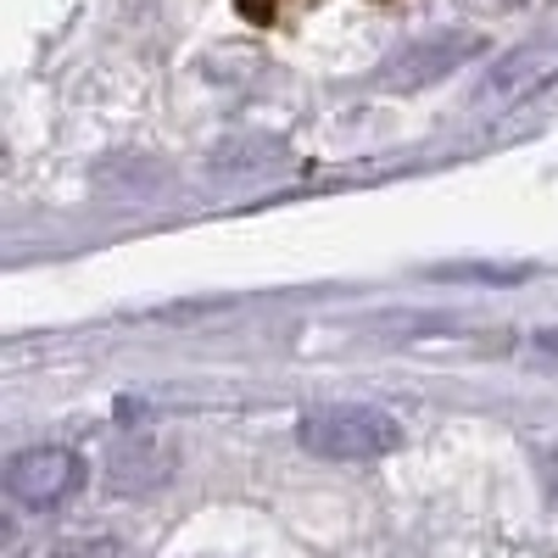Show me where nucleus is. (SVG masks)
I'll return each mask as SVG.
<instances>
[{"label": "nucleus", "mask_w": 558, "mask_h": 558, "mask_svg": "<svg viewBox=\"0 0 558 558\" xmlns=\"http://www.w3.org/2000/svg\"><path fill=\"white\" fill-rule=\"evenodd\" d=\"M235 7H241L246 23H268L274 17V0H235Z\"/></svg>", "instance_id": "7"}, {"label": "nucleus", "mask_w": 558, "mask_h": 558, "mask_svg": "<svg viewBox=\"0 0 558 558\" xmlns=\"http://www.w3.org/2000/svg\"><path fill=\"white\" fill-rule=\"evenodd\" d=\"M51 558H129L118 542H68V547H57Z\"/></svg>", "instance_id": "5"}, {"label": "nucleus", "mask_w": 558, "mask_h": 558, "mask_svg": "<svg viewBox=\"0 0 558 558\" xmlns=\"http://www.w3.org/2000/svg\"><path fill=\"white\" fill-rule=\"evenodd\" d=\"M553 73H558V51H536V45H531V51H514V57H508V62L486 78L481 96H486V101H520L531 84H547Z\"/></svg>", "instance_id": "3"}, {"label": "nucleus", "mask_w": 558, "mask_h": 558, "mask_svg": "<svg viewBox=\"0 0 558 558\" xmlns=\"http://www.w3.org/2000/svg\"><path fill=\"white\" fill-rule=\"evenodd\" d=\"M547 492H553V502H558V447L547 452Z\"/></svg>", "instance_id": "8"}, {"label": "nucleus", "mask_w": 558, "mask_h": 558, "mask_svg": "<svg viewBox=\"0 0 558 558\" xmlns=\"http://www.w3.org/2000/svg\"><path fill=\"white\" fill-rule=\"evenodd\" d=\"M84 486V458L68 447H28L7 463V492L12 502L34 508V514H51L73 492Z\"/></svg>", "instance_id": "2"}, {"label": "nucleus", "mask_w": 558, "mask_h": 558, "mask_svg": "<svg viewBox=\"0 0 558 558\" xmlns=\"http://www.w3.org/2000/svg\"><path fill=\"white\" fill-rule=\"evenodd\" d=\"M302 447L313 458H330V463H368V458H386L402 447V425L380 408H357V402H324L307 408L302 425H296Z\"/></svg>", "instance_id": "1"}, {"label": "nucleus", "mask_w": 558, "mask_h": 558, "mask_svg": "<svg viewBox=\"0 0 558 558\" xmlns=\"http://www.w3.org/2000/svg\"><path fill=\"white\" fill-rule=\"evenodd\" d=\"M475 51H481V39H475V34L436 39V45H425V51H408V57L397 62V84H425V78H436L441 68H452L458 57H475Z\"/></svg>", "instance_id": "4"}, {"label": "nucleus", "mask_w": 558, "mask_h": 558, "mask_svg": "<svg viewBox=\"0 0 558 558\" xmlns=\"http://www.w3.org/2000/svg\"><path fill=\"white\" fill-rule=\"evenodd\" d=\"M531 357L558 368V330H536V336H531Z\"/></svg>", "instance_id": "6"}, {"label": "nucleus", "mask_w": 558, "mask_h": 558, "mask_svg": "<svg viewBox=\"0 0 558 558\" xmlns=\"http://www.w3.org/2000/svg\"><path fill=\"white\" fill-rule=\"evenodd\" d=\"M514 7H525V0H514Z\"/></svg>", "instance_id": "9"}]
</instances>
